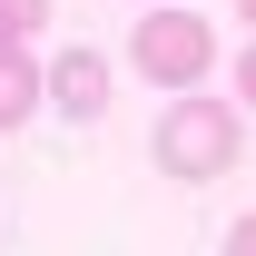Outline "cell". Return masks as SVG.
I'll return each mask as SVG.
<instances>
[{
    "mask_svg": "<svg viewBox=\"0 0 256 256\" xmlns=\"http://www.w3.org/2000/svg\"><path fill=\"white\" fill-rule=\"evenodd\" d=\"M236 158H246V118H236V98H197V89L168 98V118H158V168L178 178V188L236 178Z\"/></svg>",
    "mask_w": 256,
    "mask_h": 256,
    "instance_id": "1",
    "label": "cell"
},
{
    "mask_svg": "<svg viewBox=\"0 0 256 256\" xmlns=\"http://www.w3.org/2000/svg\"><path fill=\"white\" fill-rule=\"evenodd\" d=\"M128 60H138V79H158V89H197V79L217 69V30H207L197 10H168L158 0V20L128 30Z\"/></svg>",
    "mask_w": 256,
    "mask_h": 256,
    "instance_id": "2",
    "label": "cell"
},
{
    "mask_svg": "<svg viewBox=\"0 0 256 256\" xmlns=\"http://www.w3.org/2000/svg\"><path fill=\"white\" fill-rule=\"evenodd\" d=\"M50 108L79 118V128H98L108 118V60H98V50H60V60H50Z\"/></svg>",
    "mask_w": 256,
    "mask_h": 256,
    "instance_id": "3",
    "label": "cell"
},
{
    "mask_svg": "<svg viewBox=\"0 0 256 256\" xmlns=\"http://www.w3.org/2000/svg\"><path fill=\"white\" fill-rule=\"evenodd\" d=\"M40 98H50V69H40L20 40H0V138H10V128H30Z\"/></svg>",
    "mask_w": 256,
    "mask_h": 256,
    "instance_id": "4",
    "label": "cell"
},
{
    "mask_svg": "<svg viewBox=\"0 0 256 256\" xmlns=\"http://www.w3.org/2000/svg\"><path fill=\"white\" fill-rule=\"evenodd\" d=\"M40 20H50V0H0V40H30Z\"/></svg>",
    "mask_w": 256,
    "mask_h": 256,
    "instance_id": "5",
    "label": "cell"
},
{
    "mask_svg": "<svg viewBox=\"0 0 256 256\" xmlns=\"http://www.w3.org/2000/svg\"><path fill=\"white\" fill-rule=\"evenodd\" d=\"M236 98L256 108V40H246V60H236Z\"/></svg>",
    "mask_w": 256,
    "mask_h": 256,
    "instance_id": "6",
    "label": "cell"
},
{
    "mask_svg": "<svg viewBox=\"0 0 256 256\" xmlns=\"http://www.w3.org/2000/svg\"><path fill=\"white\" fill-rule=\"evenodd\" d=\"M226 246H236V256H256V217H236V226H226Z\"/></svg>",
    "mask_w": 256,
    "mask_h": 256,
    "instance_id": "7",
    "label": "cell"
},
{
    "mask_svg": "<svg viewBox=\"0 0 256 256\" xmlns=\"http://www.w3.org/2000/svg\"><path fill=\"white\" fill-rule=\"evenodd\" d=\"M236 20H246V30H256V0H236Z\"/></svg>",
    "mask_w": 256,
    "mask_h": 256,
    "instance_id": "8",
    "label": "cell"
}]
</instances>
